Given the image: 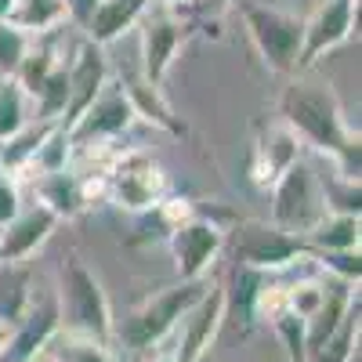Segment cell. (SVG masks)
Returning <instances> with one entry per match:
<instances>
[{"label": "cell", "instance_id": "obj_1", "mask_svg": "<svg viewBox=\"0 0 362 362\" xmlns=\"http://www.w3.org/2000/svg\"><path fill=\"white\" fill-rule=\"evenodd\" d=\"M283 124L300 138V145H312L315 153L329 156L341 177L358 181V134L344 124V109L329 83L297 76L279 95Z\"/></svg>", "mask_w": 362, "mask_h": 362}, {"label": "cell", "instance_id": "obj_2", "mask_svg": "<svg viewBox=\"0 0 362 362\" xmlns=\"http://www.w3.org/2000/svg\"><path fill=\"white\" fill-rule=\"evenodd\" d=\"M329 214L322 177L308 160L290 163L276 181H272V225L305 239L322 218Z\"/></svg>", "mask_w": 362, "mask_h": 362}, {"label": "cell", "instance_id": "obj_3", "mask_svg": "<svg viewBox=\"0 0 362 362\" xmlns=\"http://www.w3.org/2000/svg\"><path fill=\"white\" fill-rule=\"evenodd\" d=\"M58 297H62L58 315L66 319V329L98 337V341H109V334H112L109 300H105V290H102L98 276L83 261L69 257L62 264V293H58Z\"/></svg>", "mask_w": 362, "mask_h": 362}, {"label": "cell", "instance_id": "obj_4", "mask_svg": "<svg viewBox=\"0 0 362 362\" xmlns=\"http://www.w3.org/2000/svg\"><path fill=\"white\" fill-rule=\"evenodd\" d=\"M243 22L247 33L264 58V66L272 73H300V47H305V22L261 4H243Z\"/></svg>", "mask_w": 362, "mask_h": 362}, {"label": "cell", "instance_id": "obj_5", "mask_svg": "<svg viewBox=\"0 0 362 362\" xmlns=\"http://www.w3.org/2000/svg\"><path fill=\"white\" fill-rule=\"evenodd\" d=\"M206 293V283L203 279H192L185 283L181 279L174 290H163L160 297H153L148 305H141L124 326L116 329V337L124 341L127 348H156L160 341L170 337V329L181 322V315H185L196 300Z\"/></svg>", "mask_w": 362, "mask_h": 362}, {"label": "cell", "instance_id": "obj_6", "mask_svg": "<svg viewBox=\"0 0 362 362\" xmlns=\"http://www.w3.org/2000/svg\"><path fill=\"white\" fill-rule=\"evenodd\" d=\"M308 243L300 235H290L272 221H243L235 228V264L257 272H279L308 257Z\"/></svg>", "mask_w": 362, "mask_h": 362}, {"label": "cell", "instance_id": "obj_7", "mask_svg": "<svg viewBox=\"0 0 362 362\" xmlns=\"http://www.w3.org/2000/svg\"><path fill=\"white\" fill-rule=\"evenodd\" d=\"M167 247H170L177 276L185 283H192V279H203L210 272V264L218 261V254L225 247V228L210 218L189 214L185 221H177L167 232Z\"/></svg>", "mask_w": 362, "mask_h": 362}, {"label": "cell", "instance_id": "obj_8", "mask_svg": "<svg viewBox=\"0 0 362 362\" xmlns=\"http://www.w3.org/2000/svg\"><path fill=\"white\" fill-rule=\"evenodd\" d=\"M105 181L116 206H127V210H153L156 203H163V192H167L163 170L145 153H127L109 170Z\"/></svg>", "mask_w": 362, "mask_h": 362}, {"label": "cell", "instance_id": "obj_9", "mask_svg": "<svg viewBox=\"0 0 362 362\" xmlns=\"http://www.w3.org/2000/svg\"><path fill=\"white\" fill-rule=\"evenodd\" d=\"M225 315H228V290L206 286V293H203L196 305L181 315V322L174 326V334H177L174 358H177V362H199L203 351L210 348V341L218 337Z\"/></svg>", "mask_w": 362, "mask_h": 362}, {"label": "cell", "instance_id": "obj_10", "mask_svg": "<svg viewBox=\"0 0 362 362\" xmlns=\"http://www.w3.org/2000/svg\"><path fill=\"white\" fill-rule=\"evenodd\" d=\"M66 73H69V98H66L62 116H58V127L62 131H69L76 124V119L83 116V109L95 102L102 95V87L109 83V66H105L102 47L90 44V40H80Z\"/></svg>", "mask_w": 362, "mask_h": 362}, {"label": "cell", "instance_id": "obj_11", "mask_svg": "<svg viewBox=\"0 0 362 362\" xmlns=\"http://www.w3.org/2000/svg\"><path fill=\"white\" fill-rule=\"evenodd\" d=\"M358 0H322L319 11L305 22V47H300V73L312 69L322 54L341 47L355 33Z\"/></svg>", "mask_w": 362, "mask_h": 362}, {"label": "cell", "instance_id": "obj_12", "mask_svg": "<svg viewBox=\"0 0 362 362\" xmlns=\"http://www.w3.org/2000/svg\"><path fill=\"white\" fill-rule=\"evenodd\" d=\"M134 119V109H131V98L124 87H102V95L83 109V116L66 131L69 145H90V141H105V138H116L131 127Z\"/></svg>", "mask_w": 362, "mask_h": 362}, {"label": "cell", "instance_id": "obj_13", "mask_svg": "<svg viewBox=\"0 0 362 362\" xmlns=\"http://www.w3.org/2000/svg\"><path fill=\"white\" fill-rule=\"evenodd\" d=\"M189 33L192 29L174 15H156L145 22V29H141V58H145L141 76H145V83L160 87L167 80V69L174 62V54L185 47Z\"/></svg>", "mask_w": 362, "mask_h": 362}, {"label": "cell", "instance_id": "obj_14", "mask_svg": "<svg viewBox=\"0 0 362 362\" xmlns=\"http://www.w3.org/2000/svg\"><path fill=\"white\" fill-rule=\"evenodd\" d=\"M54 225H58V218L51 214L44 203H33V206L18 210V214L0 228V261H25V257H33L47 243V235L54 232Z\"/></svg>", "mask_w": 362, "mask_h": 362}, {"label": "cell", "instance_id": "obj_15", "mask_svg": "<svg viewBox=\"0 0 362 362\" xmlns=\"http://www.w3.org/2000/svg\"><path fill=\"white\" fill-rule=\"evenodd\" d=\"M297 160H300V138L286 124H272V127H261V134L254 141L250 174L261 189H272V181Z\"/></svg>", "mask_w": 362, "mask_h": 362}, {"label": "cell", "instance_id": "obj_16", "mask_svg": "<svg viewBox=\"0 0 362 362\" xmlns=\"http://www.w3.org/2000/svg\"><path fill=\"white\" fill-rule=\"evenodd\" d=\"M62 326V315H58V300L54 297H44V300H29L25 315L15 322L11 329V341H8V358L11 362H25L29 355H37L51 337L54 329Z\"/></svg>", "mask_w": 362, "mask_h": 362}, {"label": "cell", "instance_id": "obj_17", "mask_svg": "<svg viewBox=\"0 0 362 362\" xmlns=\"http://www.w3.org/2000/svg\"><path fill=\"white\" fill-rule=\"evenodd\" d=\"M148 4H153V0H98V4L90 8L87 22H83L87 40L98 44V47L112 44L116 37H124L138 18H145Z\"/></svg>", "mask_w": 362, "mask_h": 362}, {"label": "cell", "instance_id": "obj_18", "mask_svg": "<svg viewBox=\"0 0 362 362\" xmlns=\"http://www.w3.org/2000/svg\"><path fill=\"white\" fill-rule=\"evenodd\" d=\"M66 0H0V22L15 25L18 33H51L58 22H66Z\"/></svg>", "mask_w": 362, "mask_h": 362}, {"label": "cell", "instance_id": "obj_19", "mask_svg": "<svg viewBox=\"0 0 362 362\" xmlns=\"http://www.w3.org/2000/svg\"><path fill=\"white\" fill-rule=\"evenodd\" d=\"M37 196L40 203L51 210V214L62 221V218H73L83 210V185L66 174V170H54V174H40L37 177Z\"/></svg>", "mask_w": 362, "mask_h": 362}, {"label": "cell", "instance_id": "obj_20", "mask_svg": "<svg viewBox=\"0 0 362 362\" xmlns=\"http://www.w3.org/2000/svg\"><path fill=\"white\" fill-rule=\"evenodd\" d=\"M308 250L334 254V250H358V214H326L308 235Z\"/></svg>", "mask_w": 362, "mask_h": 362}, {"label": "cell", "instance_id": "obj_21", "mask_svg": "<svg viewBox=\"0 0 362 362\" xmlns=\"http://www.w3.org/2000/svg\"><path fill=\"white\" fill-rule=\"evenodd\" d=\"M33 300L29 290V268L25 261H0V319L4 322H18Z\"/></svg>", "mask_w": 362, "mask_h": 362}, {"label": "cell", "instance_id": "obj_22", "mask_svg": "<svg viewBox=\"0 0 362 362\" xmlns=\"http://www.w3.org/2000/svg\"><path fill=\"white\" fill-rule=\"evenodd\" d=\"M58 362H119L105 341L98 337H87V334H73V329H54V337L44 344Z\"/></svg>", "mask_w": 362, "mask_h": 362}, {"label": "cell", "instance_id": "obj_23", "mask_svg": "<svg viewBox=\"0 0 362 362\" xmlns=\"http://www.w3.org/2000/svg\"><path fill=\"white\" fill-rule=\"evenodd\" d=\"M124 90H127V98H131V109H134V116H145V119H153V124H160L163 131H170V134H185V124L181 119H174V112H170V105L160 98V87H153V83H138V80H127L124 83Z\"/></svg>", "mask_w": 362, "mask_h": 362}, {"label": "cell", "instance_id": "obj_24", "mask_svg": "<svg viewBox=\"0 0 362 362\" xmlns=\"http://www.w3.org/2000/svg\"><path fill=\"white\" fill-rule=\"evenodd\" d=\"M355 351H358V300L344 315V322L308 355V362H348Z\"/></svg>", "mask_w": 362, "mask_h": 362}, {"label": "cell", "instance_id": "obj_25", "mask_svg": "<svg viewBox=\"0 0 362 362\" xmlns=\"http://www.w3.org/2000/svg\"><path fill=\"white\" fill-rule=\"evenodd\" d=\"M54 66H58V58H54L51 47H25V54H22V62H18V69H15L11 80L22 87L25 98H33Z\"/></svg>", "mask_w": 362, "mask_h": 362}, {"label": "cell", "instance_id": "obj_26", "mask_svg": "<svg viewBox=\"0 0 362 362\" xmlns=\"http://www.w3.org/2000/svg\"><path fill=\"white\" fill-rule=\"evenodd\" d=\"M18 131H25V95L8 76V80H0V145L11 141Z\"/></svg>", "mask_w": 362, "mask_h": 362}, {"label": "cell", "instance_id": "obj_27", "mask_svg": "<svg viewBox=\"0 0 362 362\" xmlns=\"http://www.w3.org/2000/svg\"><path fill=\"white\" fill-rule=\"evenodd\" d=\"M272 326H276V334L286 341V351H290V362H308V348H305V319L290 315L286 308L279 315L268 319Z\"/></svg>", "mask_w": 362, "mask_h": 362}, {"label": "cell", "instance_id": "obj_28", "mask_svg": "<svg viewBox=\"0 0 362 362\" xmlns=\"http://www.w3.org/2000/svg\"><path fill=\"white\" fill-rule=\"evenodd\" d=\"M25 47H29V37L18 33L15 25L0 22V80L15 76V69H18V62H22Z\"/></svg>", "mask_w": 362, "mask_h": 362}, {"label": "cell", "instance_id": "obj_29", "mask_svg": "<svg viewBox=\"0 0 362 362\" xmlns=\"http://www.w3.org/2000/svg\"><path fill=\"white\" fill-rule=\"evenodd\" d=\"M319 264L329 272L334 279H344L351 286H358L362 264H358V250H334V254H319Z\"/></svg>", "mask_w": 362, "mask_h": 362}, {"label": "cell", "instance_id": "obj_30", "mask_svg": "<svg viewBox=\"0 0 362 362\" xmlns=\"http://www.w3.org/2000/svg\"><path fill=\"white\" fill-rule=\"evenodd\" d=\"M18 189L11 185V181L4 177V170H0V228H4L15 214H18Z\"/></svg>", "mask_w": 362, "mask_h": 362}, {"label": "cell", "instance_id": "obj_31", "mask_svg": "<svg viewBox=\"0 0 362 362\" xmlns=\"http://www.w3.org/2000/svg\"><path fill=\"white\" fill-rule=\"evenodd\" d=\"M95 4H98V0H66V11H69V18H73V22H80V25H83Z\"/></svg>", "mask_w": 362, "mask_h": 362}, {"label": "cell", "instance_id": "obj_32", "mask_svg": "<svg viewBox=\"0 0 362 362\" xmlns=\"http://www.w3.org/2000/svg\"><path fill=\"white\" fill-rule=\"evenodd\" d=\"M11 322H4V319H0V358H4V351H8V341H11Z\"/></svg>", "mask_w": 362, "mask_h": 362}, {"label": "cell", "instance_id": "obj_33", "mask_svg": "<svg viewBox=\"0 0 362 362\" xmlns=\"http://www.w3.org/2000/svg\"><path fill=\"white\" fill-rule=\"evenodd\" d=\"M25 362H58V358H54V355H51V351H47V348H40V351H37V355H29V358H25Z\"/></svg>", "mask_w": 362, "mask_h": 362}, {"label": "cell", "instance_id": "obj_34", "mask_svg": "<svg viewBox=\"0 0 362 362\" xmlns=\"http://www.w3.org/2000/svg\"><path fill=\"white\" fill-rule=\"evenodd\" d=\"M153 362H177V358H174V351H156Z\"/></svg>", "mask_w": 362, "mask_h": 362}, {"label": "cell", "instance_id": "obj_35", "mask_svg": "<svg viewBox=\"0 0 362 362\" xmlns=\"http://www.w3.org/2000/svg\"><path fill=\"white\" fill-rule=\"evenodd\" d=\"M160 4H167V8H174V4H185V0H160Z\"/></svg>", "mask_w": 362, "mask_h": 362}]
</instances>
